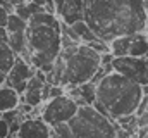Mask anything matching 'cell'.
I'll use <instances>...</instances> for the list:
<instances>
[{
	"instance_id": "cell-1",
	"label": "cell",
	"mask_w": 148,
	"mask_h": 138,
	"mask_svg": "<svg viewBox=\"0 0 148 138\" xmlns=\"http://www.w3.org/2000/svg\"><path fill=\"white\" fill-rule=\"evenodd\" d=\"M147 14L143 0H84V21L105 41L143 33Z\"/></svg>"
},
{
	"instance_id": "cell-2",
	"label": "cell",
	"mask_w": 148,
	"mask_h": 138,
	"mask_svg": "<svg viewBox=\"0 0 148 138\" xmlns=\"http://www.w3.org/2000/svg\"><path fill=\"white\" fill-rule=\"evenodd\" d=\"M102 66L100 54L88 43H79L62 33V50L53 62V69L47 72V83L73 86L91 81Z\"/></svg>"
},
{
	"instance_id": "cell-3",
	"label": "cell",
	"mask_w": 148,
	"mask_h": 138,
	"mask_svg": "<svg viewBox=\"0 0 148 138\" xmlns=\"http://www.w3.org/2000/svg\"><path fill=\"white\" fill-rule=\"evenodd\" d=\"M28 61L41 69L57 61L62 50V19L57 14L40 12L28 21Z\"/></svg>"
},
{
	"instance_id": "cell-4",
	"label": "cell",
	"mask_w": 148,
	"mask_h": 138,
	"mask_svg": "<svg viewBox=\"0 0 148 138\" xmlns=\"http://www.w3.org/2000/svg\"><path fill=\"white\" fill-rule=\"evenodd\" d=\"M141 99L143 86L117 71L97 85V100L105 105L114 121L127 114H136Z\"/></svg>"
},
{
	"instance_id": "cell-5",
	"label": "cell",
	"mask_w": 148,
	"mask_h": 138,
	"mask_svg": "<svg viewBox=\"0 0 148 138\" xmlns=\"http://www.w3.org/2000/svg\"><path fill=\"white\" fill-rule=\"evenodd\" d=\"M73 138H115L117 123L98 112L93 105H81L69 121Z\"/></svg>"
},
{
	"instance_id": "cell-6",
	"label": "cell",
	"mask_w": 148,
	"mask_h": 138,
	"mask_svg": "<svg viewBox=\"0 0 148 138\" xmlns=\"http://www.w3.org/2000/svg\"><path fill=\"white\" fill-rule=\"evenodd\" d=\"M77 110H79V104L66 93L62 97L50 99V100H47L43 104L41 109H40V117L47 124L55 128L62 123H69L76 116Z\"/></svg>"
},
{
	"instance_id": "cell-7",
	"label": "cell",
	"mask_w": 148,
	"mask_h": 138,
	"mask_svg": "<svg viewBox=\"0 0 148 138\" xmlns=\"http://www.w3.org/2000/svg\"><path fill=\"white\" fill-rule=\"evenodd\" d=\"M114 69L141 86L148 85V57H134V55H126V57H117L114 61Z\"/></svg>"
},
{
	"instance_id": "cell-8",
	"label": "cell",
	"mask_w": 148,
	"mask_h": 138,
	"mask_svg": "<svg viewBox=\"0 0 148 138\" xmlns=\"http://www.w3.org/2000/svg\"><path fill=\"white\" fill-rule=\"evenodd\" d=\"M35 72H36V68H35V66H31V64H29L28 61H24L21 55H17V59H16L12 69L7 72V81H5V85L10 86V88H14L17 93L23 95V93L26 92V88H28V81L35 76Z\"/></svg>"
},
{
	"instance_id": "cell-9",
	"label": "cell",
	"mask_w": 148,
	"mask_h": 138,
	"mask_svg": "<svg viewBox=\"0 0 148 138\" xmlns=\"http://www.w3.org/2000/svg\"><path fill=\"white\" fill-rule=\"evenodd\" d=\"M19 138H52L53 128L47 124L41 117H28L21 123Z\"/></svg>"
},
{
	"instance_id": "cell-10",
	"label": "cell",
	"mask_w": 148,
	"mask_h": 138,
	"mask_svg": "<svg viewBox=\"0 0 148 138\" xmlns=\"http://www.w3.org/2000/svg\"><path fill=\"white\" fill-rule=\"evenodd\" d=\"M66 93L79 104V107L81 105H93L97 102V85H93L91 81L83 83V85L67 86Z\"/></svg>"
},
{
	"instance_id": "cell-11",
	"label": "cell",
	"mask_w": 148,
	"mask_h": 138,
	"mask_svg": "<svg viewBox=\"0 0 148 138\" xmlns=\"http://www.w3.org/2000/svg\"><path fill=\"white\" fill-rule=\"evenodd\" d=\"M62 23L66 24H74L76 21L84 19V0H66L62 14L59 16Z\"/></svg>"
},
{
	"instance_id": "cell-12",
	"label": "cell",
	"mask_w": 148,
	"mask_h": 138,
	"mask_svg": "<svg viewBox=\"0 0 148 138\" xmlns=\"http://www.w3.org/2000/svg\"><path fill=\"white\" fill-rule=\"evenodd\" d=\"M19 105H21V93H17L14 88L3 85L0 88V112L17 109Z\"/></svg>"
},
{
	"instance_id": "cell-13",
	"label": "cell",
	"mask_w": 148,
	"mask_h": 138,
	"mask_svg": "<svg viewBox=\"0 0 148 138\" xmlns=\"http://www.w3.org/2000/svg\"><path fill=\"white\" fill-rule=\"evenodd\" d=\"M133 36L134 34H121V36H115L114 40H110V52L117 57H126L129 55V48H131V41H133Z\"/></svg>"
},
{
	"instance_id": "cell-14",
	"label": "cell",
	"mask_w": 148,
	"mask_h": 138,
	"mask_svg": "<svg viewBox=\"0 0 148 138\" xmlns=\"http://www.w3.org/2000/svg\"><path fill=\"white\" fill-rule=\"evenodd\" d=\"M16 59H17V55H16V52L10 48V45H9L7 41L0 40V69H2L3 72H9V71L12 69V66H14Z\"/></svg>"
},
{
	"instance_id": "cell-15",
	"label": "cell",
	"mask_w": 148,
	"mask_h": 138,
	"mask_svg": "<svg viewBox=\"0 0 148 138\" xmlns=\"http://www.w3.org/2000/svg\"><path fill=\"white\" fill-rule=\"evenodd\" d=\"M73 26V30L77 33V36L81 38V41L83 43H91V41H95V40H98V34L95 33L93 30H91V26L84 21V19H81V21H76Z\"/></svg>"
},
{
	"instance_id": "cell-16",
	"label": "cell",
	"mask_w": 148,
	"mask_h": 138,
	"mask_svg": "<svg viewBox=\"0 0 148 138\" xmlns=\"http://www.w3.org/2000/svg\"><path fill=\"white\" fill-rule=\"evenodd\" d=\"M148 52V38L147 33H136L133 36V41H131V48H129V55H134V57H145Z\"/></svg>"
},
{
	"instance_id": "cell-17",
	"label": "cell",
	"mask_w": 148,
	"mask_h": 138,
	"mask_svg": "<svg viewBox=\"0 0 148 138\" xmlns=\"http://www.w3.org/2000/svg\"><path fill=\"white\" fill-rule=\"evenodd\" d=\"M115 123H117L121 128L127 130L129 133H133V135L136 137V133H138V116H136V114H127V116H122V117L115 119Z\"/></svg>"
},
{
	"instance_id": "cell-18",
	"label": "cell",
	"mask_w": 148,
	"mask_h": 138,
	"mask_svg": "<svg viewBox=\"0 0 148 138\" xmlns=\"http://www.w3.org/2000/svg\"><path fill=\"white\" fill-rule=\"evenodd\" d=\"M95 52H98L100 55L102 54H105V52H110V43L109 41H105V40H102V38H98V40H95V41H91V43H88Z\"/></svg>"
},
{
	"instance_id": "cell-19",
	"label": "cell",
	"mask_w": 148,
	"mask_h": 138,
	"mask_svg": "<svg viewBox=\"0 0 148 138\" xmlns=\"http://www.w3.org/2000/svg\"><path fill=\"white\" fill-rule=\"evenodd\" d=\"M53 135L59 138H73V131H71L69 123H62V124L55 126L53 128Z\"/></svg>"
},
{
	"instance_id": "cell-20",
	"label": "cell",
	"mask_w": 148,
	"mask_h": 138,
	"mask_svg": "<svg viewBox=\"0 0 148 138\" xmlns=\"http://www.w3.org/2000/svg\"><path fill=\"white\" fill-rule=\"evenodd\" d=\"M10 137V124L5 119H0V138H9Z\"/></svg>"
},
{
	"instance_id": "cell-21",
	"label": "cell",
	"mask_w": 148,
	"mask_h": 138,
	"mask_svg": "<svg viewBox=\"0 0 148 138\" xmlns=\"http://www.w3.org/2000/svg\"><path fill=\"white\" fill-rule=\"evenodd\" d=\"M10 14H12V12H10L7 7H2V5H0V26H7Z\"/></svg>"
},
{
	"instance_id": "cell-22",
	"label": "cell",
	"mask_w": 148,
	"mask_h": 138,
	"mask_svg": "<svg viewBox=\"0 0 148 138\" xmlns=\"http://www.w3.org/2000/svg\"><path fill=\"white\" fill-rule=\"evenodd\" d=\"M114 61H115V55H114L112 52H105V54L100 55V62H102V66H110V64H114Z\"/></svg>"
},
{
	"instance_id": "cell-23",
	"label": "cell",
	"mask_w": 148,
	"mask_h": 138,
	"mask_svg": "<svg viewBox=\"0 0 148 138\" xmlns=\"http://www.w3.org/2000/svg\"><path fill=\"white\" fill-rule=\"evenodd\" d=\"M143 112H148V95H143L141 102L138 105V110H136V116H141Z\"/></svg>"
},
{
	"instance_id": "cell-24",
	"label": "cell",
	"mask_w": 148,
	"mask_h": 138,
	"mask_svg": "<svg viewBox=\"0 0 148 138\" xmlns=\"http://www.w3.org/2000/svg\"><path fill=\"white\" fill-rule=\"evenodd\" d=\"M140 128H148V112H143L141 116H138V130Z\"/></svg>"
},
{
	"instance_id": "cell-25",
	"label": "cell",
	"mask_w": 148,
	"mask_h": 138,
	"mask_svg": "<svg viewBox=\"0 0 148 138\" xmlns=\"http://www.w3.org/2000/svg\"><path fill=\"white\" fill-rule=\"evenodd\" d=\"M133 137H134L133 133H129L127 130H124V128H121L117 124V135H115V138H133Z\"/></svg>"
},
{
	"instance_id": "cell-26",
	"label": "cell",
	"mask_w": 148,
	"mask_h": 138,
	"mask_svg": "<svg viewBox=\"0 0 148 138\" xmlns=\"http://www.w3.org/2000/svg\"><path fill=\"white\" fill-rule=\"evenodd\" d=\"M0 40H3V41L9 43V31H7L5 26H0Z\"/></svg>"
},
{
	"instance_id": "cell-27",
	"label": "cell",
	"mask_w": 148,
	"mask_h": 138,
	"mask_svg": "<svg viewBox=\"0 0 148 138\" xmlns=\"http://www.w3.org/2000/svg\"><path fill=\"white\" fill-rule=\"evenodd\" d=\"M64 3H66V0H55V10H57V16H60V14H62Z\"/></svg>"
},
{
	"instance_id": "cell-28",
	"label": "cell",
	"mask_w": 148,
	"mask_h": 138,
	"mask_svg": "<svg viewBox=\"0 0 148 138\" xmlns=\"http://www.w3.org/2000/svg\"><path fill=\"white\" fill-rule=\"evenodd\" d=\"M5 81H7V72H3V71L0 69V88L5 85Z\"/></svg>"
},
{
	"instance_id": "cell-29",
	"label": "cell",
	"mask_w": 148,
	"mask_h": 138,
	"mask_svg": "<svg viewBox=\"0 0 148 138\" xmlns=\"http://www.w3.org/2000/svg\"><path fill=\"white\" fill-rule=\"evenodd\" d=\"M5 2H7V3H10V5H14V7H16V5H17V3H21V2H23V0H5Z\"/></svg>"
},
{
	"instance_id": "cell-30",
	"label": "cell",
	"mask_w": 148,
	"mask_h": 138,
	"mask_svg": "<svg viewBox=\"0 0 148 138\" xmlns=\"http://www.w3.org/2000/svg\"><path fill=\"white\" fill-rule=\"evenodd\" d=\"M145 33L148 34V14H147V19H145Z\"/></svg>"
},
{
	"instance_id": "cell-31",
	"label": "cell",
	"mask_w": 148,
	"mask_h": 138,
	"mask_svg": "<svg viewBox=\"0 0 148 138\" xmlns=\"http://www.w3.org/2000/svg\"><path fill=\"white\" fill-rule=\"evenodd\" d=\"M2 114H3V112H0V119H2Z\"/></svg>"
},
{
	"instance_id": "cell-32",
	"label": "cell",
	"mask_w": 148,
	"mask_h": 138,
	"mask_svg": "<svg viewBox=\"0 0 148 138\" xmlns=\"http://www.w3.org/2000/svg\"><path fill=\"white\" fill-rule=\"evenodd\" d=\"M23 2H31V0H23Z\"/></svg>"
},
{
	"instance_id": "cell-33",
	"label": "cell",
	"mask_w": 148,
	"mask_h": 138,
	"mask_svg": "<svg viewBox=\"0 0 148 138\" xmlns=\"http://www.w3.org/2000/svg\"><path fill=\"white\" fill-rule=\"evenodd\" d=\"M52 138H59V137H55V135H53V137H52Z\"/></svg>"
},
{
	"instance_id": "cell-34",
	"label": "cell",
	"mask_w": 148,
	"mask_h": 138,
	"mask_svg": "<svg viewBox=\"0 0 148 138\" xmlns=\"http://www.w3.org/2000/svg\"><path fill=\"white\" fill-rule=\"evenodd\" d=\"M17 138H19V137H17Z\"/></svg>"
}]
</instances>
